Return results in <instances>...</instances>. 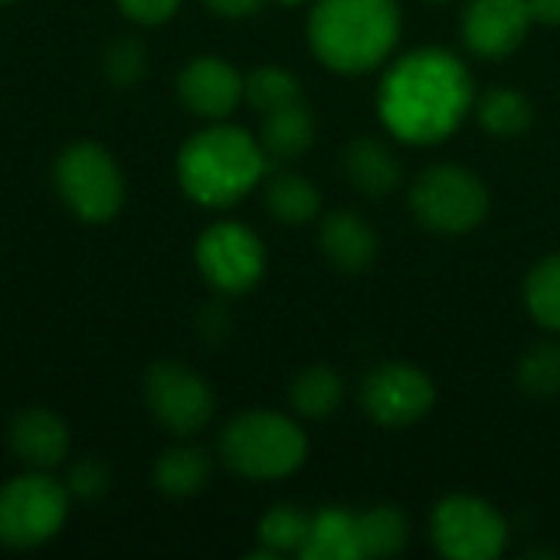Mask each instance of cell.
<instances>
[{"instance_id": "obj_32", "label": "cell", "mask_w": 560, "mask_h": 560, "mask_svg": "<svg viewBox=\"0 0 560 560\" xmlns=\"http://www.w3.org/2000/svg\"><path fill=\"white\" fill-rule=\"evenodd\" d=\"M528 10H532V23L560 26V0H528Z\"/></svg>"}, {"instance_id": "obj_31", "label": "cell", "mask_w": 560, "mask_h": 560, "mask_svg": "<svg viewBox=\"0 0 560 560\" xmlns=\"http://www.w3.org/2000/svg\"><path fill=\"white\" fill-rule=\"evenodd\" d=\"M217 16H226V20H243V16H253L259 10L262 0H203Z\"/></svg>"}, {"instance_id": "obj_27", "label": "cell", "mask_w": 560, "mask_h": 560, "mask_svg": "<svg viewBox=\"0 0 560 560\" xmlns=\"http://www.w3.org/2000/svg\"><path fill=\"white\" fill-rule=\"evenodd\" d=\"M518 387L528 397H558L560 394V345H538L518 364Z\"/></svg>"}, {"instance_id": "obj_2", "label": "cell", "mask_w": 560, "mask_h": 560, "mask_svg": "<svg viewBox=\"0 0 560 560\" xmlns=\"http://www.w3.org/2000/svg\"><path fill=\"white\" fill-rule=\"evenodd\" d=\"M262 144L236 125H213L197 131L177 154V180L200 207H233L266 174Z\"/></svg>"}, {"instance_id": "obj_34", "label": "cell", "mask_w": 560, "mask_h": 560, "mask_svg": "<svg viewBox=\"0 0 560 560\" xmlns=\"http://www.w3.org/2000/svg\"><path fill=\"white\" fill-rule=\"evenodd\" d=\"M0 3H10V0H0Z\"/></svg>"}, {"instance_id": "obj_19", "label": "cell", "mask_w": 560, "mask_h": 560, "mask_svg": "<svg viewBox=\"0 0 560 560\" xmlns=\"http://www.w3.org/2000/svg\"><path fill=\"white\" fill-rule=\"evenodd\" d=\"M210 479V456L200 446H171L154 466V486L171 499L197 495Z\"/></svg>"}, {"instance_id": "obj_7", "label": "cell", "mask_w": 560, "mask_h": 560, "mask_svg": "<svg viewBox=\"0 0 560 560\" xmlns=\"http://www.w3.org/2000/svg\"><path fill=\"white\" fill-rule=\"evenodd\" d=\"M56 190L62 203L85 223H108L125 203V180L115 158L95 141L69 144L56 167Z\"/></svg>"}, {"instance_id": "obj_9", "label": "cell", "mask_w": 560, "mask_h": 560, "mask_svg": "<svg viewBox=\"0 0 560 560\" xmlns=\"http://www.w3.org/2000/svg\"><path fill=\"white\" fill-rule=\"evenodd\" d=\"M144 404L154 420L174 436L200 433L213 417L210 384L187 364L158 361L144 374Z\"/></svg>"}, {"instance_id": "obj_22", "label": "cell", "mask_w": 560, "mask_h": 560, "mask_svg": "<svg viewBox=\"0 0 560 560\" xmlns=\"http://www.w3.org/2000/svg\"><path fill=\"white\" fill-rule=\"evenodd\" d=\"M410 522L394 505H377L358 515V551L361 558H394L404 551Z\"/></svg>"}, {"instance_id": "obj_4", "label": "cell", "mask_w": 560, "mask_h": 560, "mask_svg": "<svg viewBox=\"0 0 560 560\" xmlns=\"http://www.w3.org/2000/svg\"><path fill=\"white\" fill-rule=\"evenodd\" d=\"M308 456L305 433L282 413L249 410L230 420L220 433V459L246 479H285Z\"/></svg>"}, {"instance_id": "obj_28", "label": "cell", "mask_w": 560, "mask_h": 560, "mask_svg": "<svg viewBox=\"0 0 560 560\" xmlns=\"http://www.w3.org/2000/svg\"><path fill=\"white\" fill-rule=\"evenodd\" d=\"M105 75L112 85L118 89H131L144 79L148 72V52H144V43L135 39V36H121L115 39L108 49H105V62H102Z\"/></svg>"}, {"instance_id": "obj_15", "label": "cell", "mask_w": 560, "mask_h": 560, "mask_svg": "<svg viewBox=\"0 0 560 560\" xmlns=\"http://www.w3.org/2000/svg\"><path fill=\"white\" fill-rule=\"evenodd\" d=\"M318 243H322V253L331 259V266L348 272V276H358V272L371 269V262L377 259V249H381L374 226L354 210L328 213L322 220Z\"/></svg>"}, {"instance_id": "obj_11", "label": "cell", "mask_w": 560, "mask_h": 560, "mask_svg": "<svg viewBox=\"0 0 560 560\" xmlns=\"http://www.w3.org/2000/svg\"><path fill=\"white\" fill-rule=\"evenodd\" d=\"M436 400L433 381L413 364H381L361 384V407L368 417L387 430H404L420 423Z\"/></svg>"}, {"instance_id": "obj_30", "label": "cell", "mask_w": 560, "mask_h": 560, "mask_svg": "<svg viewBox=\"0 0 560 560\" xmlns=\"http://www.w3.org/2000/svg\"><path fill=\"white\" fill-rule=\"evenodd\" d=\"M121 13L131 16L141 26H158L164 20H171L180 7V0H118Z\"/></svg>"}, {"instance_id": "obj_13", "label": "cell", "mask_w": 560, "mask_h": 560, "mask_svg": "<svg viewBox=\"0 0 560 560\" xmlns=\"http://www.w3.org/2000/svg\"><path fill=\"white\" fill-rule=\"evenodd\" d=\"M180 102L200 118H226L243 98V75L220 56H197L177 75Z\"/></svg>"}, {"instance_id": "obj_21", "label": "cell", "mask_w": 560, "mask_h": 560, "mask_svg": "<svg viewBox=\"0 0 560 560\" xmlns=\"http://www.w3.org/2000/svg\"><path fill=\"white\" fill-rule=\"evenodd\" d=\"M289 400L292 407L308 417V420H325L331 417L341 400H345V381L335 368H325V364H315V368H305L292 387H289Z\"/></svg>"}, {"instance_id": "obj_14", "label": "cell", "mask_w": 560, "mask_h": 560, "mask_svg": "<svg viewBox=\"0 0 560 560\" xmlns=\"http://www.w3.org/2000/svg\"><path fill=\"white\" fill-rule=\"evenodd\" d=\"M10 450L33 469H52L69 456V427L52 410H23L10 423Z\"/></svg>"}, {"instance_id": "obj_16", "label": "cell", "mask_w": 560, "mask_h": 560, "mask_svg": "<svg viewBox=\"0 0 560 560\" xmlns=\"http://www.w3.org/2000/svg\"><path fill=\"white\" fill-rule=\"evenodd\" d=\"M345 177L371 200H384L387 194H394L400 187L404 177V164L394 154L390 144L377 141V138H358L345 148L341 158Z\"/></svg>"}, {"instance_id": "obj_10", "label": "cell", "mask_w": 560, "mask_h": 560, "mask_svg": "<svg viewBox=\"0 0 560 560\" xmlns=\"http://www.w3.org/2000/svg\"><path fill=\"white\" fill-rule=\"evenodd\" d=\"M197 269L223 295L249 292L266 272V249L243 223H213L197 240Z\"/></svg>"}, {"instance_id": "obj_5", "label": "cell", "mask_w": 560, "mask_h": 560, "mask_svg": "<svg viewBox=\"0 0 560 560\" xmlns=\"http://www.w3.org/2000/svg\"><path fill=\"white\" fill-rule=\"evenodd\" d=\"M69 489L43 469L0 486V545L30 551L59 535L69 515Z\"/></svg>"}, {"instance_id": "obj_23", "label": "cell", "mask_w": 560, "mask_h": 560, "mask_svg": "<svg viewBox=\"0 0 560 560\" xmlns=\"http://www.w3.org/2000/svg\"><path fill=\"white\" fill-rule=\"evenodd\" d=\"M479 121L495 138H518V135H525L532 128L535 108L518 89L495 85L479 102Z\"/></svg>"}, {"instance_id": "obj_8", "label": "cell", "mask_w": 560, "mask_h": 560, "mask_svg": "<svg viewBox=\"0 0 560 560\" xmlns=\"http://www.w3.org/2000/svg\"><path fill=\"white\" fill-rule=\"evenodd\" d=\"M433 545L450 560H492L509 545V525L489 502L476 495H450L430 522Z\"/></svg>"}, {"instance_id": "obj_33", "label": "cell", "mask_w": 560, "mask_h": 560, "mask_svg": "<svg viewBox=\"0 0 560 560\" xmlns=\"http://www.w3.org/2000/svg\"><path fill=\"white\" fill-rule=\"evenodd\" d=\"M279 3H302V0H279Z\"/></svg>"}, {"instance_id": "obj_24", "label": "cell", "mask_w": 560, "mask_h": 560, "mask_svg": "<svg viewBox=\"0 0 560 560\" xmlns=\"http://www.w3.org/2000/svg\"><path fill=\"white\" fill-rule=\"evenodd\" d=\"M243 95L249 98L253 108H259L262 115L289 108L295 102H302V82L279 66H259L243 79Z\"/></svg>"}, {"instance_id": "obj_17", "label": "cell", "mask_w": 560, "mask_h": 560, "mask_svg": "<svg viewBox=\"0 0 560 560\" xmlns=\"http://www.w3.org/2000/svg\"><path fill=\"white\" fill-rule=\"evenodd\" d=\"M305 560H361L358 551V515L341 509H325L312 518L305 548L299 551Z\"/></svg>"}, {"instance_id": "obj_6", "label": "cell", "mask_w": 560, "mask_h": 560, "mask_svg": "<svg viewBox=\"0 0 560 560\" xmlns=\"http://www.w3.org/2000/svg\"><path fill=\"white\" fill-rule=\"evenodd\" d=\"M410 210L433 233H469L489 213V187L463 164H436L413 180Z\"/></svg>"}, {"instance_id": "obj_20", "label": "cell", "mask_w": 560, "mask_h": 560, "mask_svg": "<svg viewBox=\"0 0 560 560\" xmlns=\"http://www.w3.org/2000/svg\"><path fill=\"white\" fill-rule=\"evenodd\" d=\"M266 207L279 223L302 226V223H312L318 217L322 197H318V187L312 180H305L302 174L282 171L266 184Z\"/></svg>"}, {"instance_id": "obj_12", "label": "cell", "mask_w": 560, "mask_h": 560, "mask_svg": "<svg viewBox=\"0 0 560 560\" xmlns=\"http://www.w3.org/2000/svg\"><path fill=\"white\" fill-rule=\"evenodd\" d=\"M532 26L528 0H472L463 13V39L476 56L499 59L515 52Z\"/></svg>"}, {"instance_id": "obj_26", "label": "cell", "mask_w": 560, "mask_h": 560, "mask_svg": "<svg viewBox=\"0 0 560 560\" xmlns=\"http://www.w3.org/2000/svg\"><path fill=\"white\" fill-rule=\"evenodd\" d=\"M308 528H312V518L305 512H299L295 505H276L259 522V545L272 558L292 555V551H302L305 548Z\"/></svg>"}, {"instance_id": "obj_29", "label": "cell", "mask_w": 560, "mask_h": 560, "mask_svg": "<svg viewBox=\"0 0 560 560\" xmlns=\"http://www.w3.org/2000/svg\"><path fill=\"white\" fill-rule=\"evenodd\" d=\"M66 489L72 499H82V502H95L108 492V469L98 463V459H82L69 469L66 476Z\"/></svg>"}, {"instance_id": "obj_3", "label": "cell", "mask_w": 560, "mask_h": 560, "mask_svg": "<svg viewBox=\"0 0 560 560\" xmlns=\"http://www.w3.org/2000/svg\"><path fill=\"white\" fill-rule=\"evenodd\" d=\"M400 36L397 0H318L308 20L315 56L335 72H368Z\"/></svg>"}, {"instance_id": "obj_18", "label": "cell", "mask_w": 560, "mask_h": 560, "mask_svg": "<svg viewBox=\"0 0 560 560\" xmlns=\"http://www.w3.org/2000/svg\"><path fill=\"white\" fill-rule=\"evenodd\" d=\"M312 141H315V118L302 102L266 115L262 138H259L266 158L292 161V158L305 154L312 148Z\"/></svg>"}, {"instance_id": "obj_1", "label": "cell", "mask_w": 560, "mask_h": 560, "mask_svg": "<svg viewBox=\"0 0 560 560\" xmlns=\"http://www.w3.org/2000/svg\"><path fill=\"white\" fill-rule=\"evenodd\" d=\"M476 102L469 69L446 49H417L404 56L381 85L377 108L384 125L413 144L453 135Z\"/></svg>"}, {"instance_id": "obj_25", "label": "cell", "mask_w": 560, "mask_h": 560, "mask_svg": "<svg viewBox=\"0 0 560 560\" xmlns=\"http://www.w3.org/2000/svg\"><path fill=\"white\" fill-rule=\"evenodd\" d=\"M525 305L532 318L551 331H560V253L541 259L525 282Z\"/></svg>"}]
</instances>
